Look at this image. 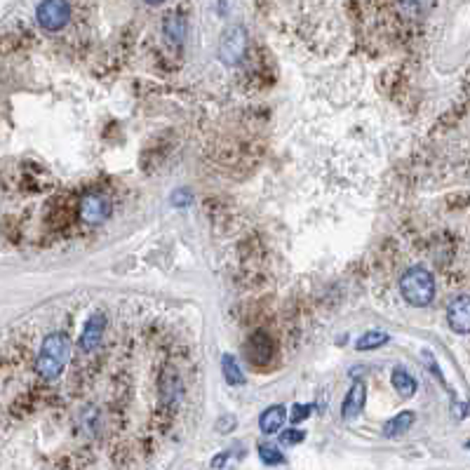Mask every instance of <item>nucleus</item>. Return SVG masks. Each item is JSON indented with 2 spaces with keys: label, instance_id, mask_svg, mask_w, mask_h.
<instances>
[{
  "label": "nucleus",
  "instance_id": "6",
  "mask_svg": "<svg viewBox=\"0 0 470 470\" xmlns=\"http://www.w3.org/2000/svg\"><path fill=\"white\" fill-rule=\"evenodd\" d=\"M104 332H106V315L104 313L90 315V320L85 322V329L78 339V348L83 353L97 351V346L102 344V339H104Z\"/></svg>",
  "mask_w": 470,
  "mask_h": 470
},
{
  "label": "nucleus",
  "instance_id": "2",
  "mask_svg": "<svg viewBox=\"0 0 470 470\" xmlns=\"http://www.w3.org/2000/svg\"><path fill=\"white\" fill-rule=\"evenodd\" d=\"M400 294H402V299L414 308L431 306L435 301V294H438L433 273L423 266L407 268L405 275L400 278Z\"/></svg>",
  "mask_w": 470,
  "mask_h": 470
},
{
  "label": "nucleus",
  "instance_id": "17",
  "mask_svg": "<svg viewBox=\"0 0 470 470\" xmlns=\"http://www.w3.org/2000/svg\"><path fill=\"white\" fill-rule=\"evenodd\" d=\"M259 456H261V461L268 463V466H278V463L285 461V456L280 454V449L273 447V445H261L259 447Z\"/></svg>",
  "mask_w": 470,
  "mask_h": 470
},
{
  "label": "nucleus",
  "instance_id": "9",
  "mask_svg": "<svg viewBox=\"0 0 470 470\" xmlns=\"http://www.w3.org/2000/svg\"><path fill=\"white\" fill-rule=\"evenodd\" d=\"M245 355L254 362V365H264V362L271 360V355H273V341L268 339V334L257 332L250 341H247Z\"/></svg>",
  "mask_w": 470,
  "mask_h": 470
},
{
  "label": "nucleus",
  "instance_id": "21",
  "mask_svg": "<svg viewBox=\"0 0 470 470\" xmlns=\"http://www.w3.org/2000/svg\"><path fill=\"white\" fill-rule=\"evenodd\" d=\"M233 428H235V416H231V414H228V416H221L219 423H217V431H219V433H226V431L231 433Z\"/></svg>",
  "mask_w": 470,
  "mask_h": 470
},
{
  "label": "nucleus",
  "instance_id": "13",
  "mask_svg": "<svg viewBox=\"0 0 470 470\" xmlns=\"http://www.w3.org/2000/svg\"><path fill=\"white\" fill-rule=\"evenodd\" d=\"M393 388L398 391L400 398L409 400V398H414V393H416V379L407 372V369L398 367V369H393Z\"/></svg>",
  "mask_w": 470,
  "mask_h": 470
},
{
  "label": "nucleus",
  "instance_id": "20",
  "mask_svg": "<svg viewBox=\"0 0 470 470\" xmlns=\"http://www.w3.org/2000/svg\"><path fill=\"white\" fill-rule=\"evenodd\" d=\"M311 412H313V407H311V405H294L290 419H292L294 423H301L304 419H308V416H311Z\"/></svg>",
  "mask_w": 470,
  "mask_h": 470
},
{
  "label": "nucleus",
  "instance_id": "7",
  "mask_svg": "<svg viewBox=\"0 0 470 470\" xmlns=\"http://www.w3.org/2000/svg\"><path fill=\"white\" fill-rule=\"evenodd\" d=\"M447 325L456 334H468L470 332V299L463 297L454 299L447 306Z\"/></svg>",
  "mask_w": 470,
  "mask_h": 470
},
{
  "label": "nucleus",
  "instance_id": "22",
  "mask_svg": "<svg viewBox=\"0 0 470 470\" xmlns=\"http://www.w3.org/2000/svg\"><path fill=\"white\" fill-rule=\"evenodd\" d=\"M228 459V452H221V456H217V459L212 461V466L214 468H219V466H224V461Z\"/></svg>",
  "mask_w": 470,
  "mask_h": 470
},
{
  "label": "nucleus",
  "instance_id": "11",
  "mask_svg": "<svg viewBox=\"0 0 470 470\" xmlns=\"http://www.w3.org/2000/svg\"><path fill=\"white\" fill-rule=\"evenodd\" d=\"M414 412H402L398 416H393V419L386 421L384 426V435L386 438H400V435H405L409 428L414 426Z\"/></svg>",
  "mask_w": 470,
  "mask_h": 470
},
{
  "label": "nucleus",
  "instance_id": "10",
  "mask_svg": "<svg viewBox=\"0 0 470 470\" xmlns=\"http://www.w3.org/2000/svg\"><path fill=\"white\" fill-rule=\"evenodd\" d=\"M285 419H287V409L282 407V405L268 407L266 412H261V416H259V428H261V433H266V435L278 433L280 428L285 426Z\"/></svg>",
  "mask_w": 470,
  "mask_h": 470
},
{
  "label": "nucleus",
  "instance_id": "15",
  "mask_svg": "<svg viewBox=\"0 0 470 470\" xmlns=\"http://www.w3.org/2000/svg\"><path fill=\"white\" fill-rule=\"evenodd\" d=\"M165 36L174 40V43H181L186 38V22L184 17L179 15H167L165 19Z\"/></svg>",
  "mask_w": 470,
  "mask_h": 470
},
{
  "label": "nucleus",
  "instance_id": "8",
  "mask_svg": "<svg viewBox=\"0 0 470 470\" xmlns=\"http://www.w3.org/2000/svg\"><path fill=\"white\" fill-rule=\"evenodd\" d=\"M365 398H367V386L362 381H355L346 395L344 405H341V416L346 421H353L355 416H360V412L365 409Z\"/></svg>",
  "mask_w": 470,
  "mask_h": 470
},
{
  "label": "nucleus",
  "instance_id": "12",
  "mask_svg": "<svg viewBox=\"0 0 470 470\" xmlns=\"http://www.w3.org/2000/svg\"><path fill=\"white\" fill-rule=\"evenodd\" d=\"M158 391H160V398H163L165 402L177 400L181 395V381H179V376L172 372V369H165V374L160 376Z\"/></svg>",
  "mask_w": 470,
  "mask_h": 470
},
{
  "label": "nucleus",
  "instance_id": "14",
  "mask_svg": "<svg viewBox=\"0 0 470 470\" xmlns=\"http://www.w3.org/2000/svg\"><path fill=\"white\" fill-rule=\"evenodd\" d=\"M221 369H224V376L231 386H243L245 384V374H243V369H240L238 360H235L233 355H224V358H221Z\"/></svg>",
  "mask_w": 470,
  "mask_h": 470
},
{
  "label": "nucleus",
  "instance_id": "3",
  "mask_svg": "<svg viewBox=\"0 0 470 470\" xmlns=\"http://www.w3.org/2000/svg\"><path fill=\"white\" fill-rule=\"evenodd\" d=\"M247 55V33L243 26H231L219 40V59L228 66L240 64Z\"/></svg>",
  "mask_w": 470,
  "mask_h": 470
},
{
  "label": "nucleus",
  "instance_id": "18",
  "mask_svg": "<svg viewBox=\"0 0 470 470\" xmlns=\"http://www.w3.org/2000/svg\"><path fill=\"white\" fill-rule=\"evenodd\" d=\"M191 203H193V196H191V191H186V188H181V191H177L172 196V205L179 207V210H186Z\"/></svg>",
  "mask_w": 470,
  "mask_h": 470
},
{
  "label": "nucleus",
  "instance_id": "4",
  "mask_svg": "<svg viewBox=\"0 0 470 470\" xmlns=\"http://www.w3.org/2000/svg\"><path fill=\"white\" fill-rule=\"evenodd\" d=\"M71 19V5L66 0H43L36 10V22L45 31H62Z\"/></svg>",
  "mask_w": 470,
  "mask_h": 470
},
{
  "label": "nucleus",
  "instance_id": "19",
  "mask_svg": "<svg viewBox=\"0 0 470 470\" xmlns=\"http://www.w3.org/2000/svg\"><path fill=\"white\" fill-rule=\"evenodd\" d=\"M304 438H306V433H301V431H285L280 435V445H285V447L299 445V442H304Z\"/></svg>",
  "mask_w": 470,
  "mask_h": 470
},
{
  "label": "nucleus",
  "instance_id": "1",
  "mask_svg": "<svg viewBox=\"0 0 470 470\" xmlns=\"http://www.w3.org/2000/svg\"><path fill=\"white\" fill-rule=\"evenodd\" d=\"M71 360V341L66 334H50L45 337L43 346H40L38 360H36V372L40 379L45 381H57L64 374L66 365Z\"/></svg>",
  "mask_w": 470,
  "mask_h": 470
},
{
  "label": "nucleus",
  "instance_id": "5",
  "mask_svg": "<svg viewBox=\"0 0 470 470\" xmlns=\"http://www.w3.org/2000/svg\"><path fill=\"white\" fill-rule=\"evenodd\" d=\"M78 217L87 226H99L111 217V203L104 193H85L78 203Z\"/></svg>",
  "mask_w": 470,
  "mask_h": 470
},
{
  "label": "nucleus",
  "instance_id": "16",
  "mask_svg": "<svg viewBox=\"0 0 470 470\" xmlns=\"http://www.w3.org/2000/svg\"><path fill=\"white\" fill-rule=\"evenodd\" d=\"M388 341H391V337H388L386 332H367L360 337L355 348H358V351H376V348H381L384 344H388Z\"/></svg>",
  "mask_w": 470,
  "mask_h": 470
},
{
  "label": "nucleus",
  "instance_id": "23",
  "mask_svg": "<svg viewBox=\"0 0 470 470\" xmlns=\"http://www.w3.org/2000/svg\"><path fill=\"white\" fill-rule=\"evenodd\" d=\"M144 3H149V5H160V3H165V0H144Z\"/></svg>",
  "mask_w": 470,
  "mask_h": 470
}]
</instances>
